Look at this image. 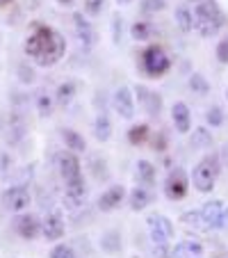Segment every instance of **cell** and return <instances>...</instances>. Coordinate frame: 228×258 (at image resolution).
<instances>
[{
	"mask_svg": "<svg viewBox=\"0 0 228 258\" xmlns=\"http://www.w3.org/2000/svg\"><path fill=\"white\" fill-rule=\"evenodd\" d=\"M130 37L135 41H146L153 37V25H150V21H135L130 28Z\"/></svg>",
	"mask_w": 228,
	"mask_h": 258,
	"instance_id": "24",
	"label": "cell"
},
{
	"mask_svg": "<svg viewBox=\"0 0 228 258\" xmlns=\"http://www.w3.org/2000/svg\"><path fill=\"white\" fill-rule=\"evenodd\" d=\"M123 197H126V187L123 185H112L110 190H105L101 197H98V210L101 213H112L121 206Z\"/></svg>",
	"mask_w": 228,
	"mask_h": 258,
	"instance_id": "11",
	"label": "cell"
},
{
	"mask_svg": "<svg viewBox=\"0 0 228 258\" xmlns=\"http://www.w3.org/2000/svg\"><path fill=\"white\" fill-rule=\"evenodd\" d=\"M146 224H148V229H150V240H153V244H167L169 238L174 235V224H171L165 215H150V217L146 219Z\"/></svg>",
	"mask_w": 228,
	"mask_h": 258,
	"instance_id": "5",
	"label": "cell"
},
{
	"mask_svg": "<svg viewBox=\"0 0 228 258\" xmlns=\"http://www.w3.org/2000/svg\"><path fill=\"white\" fill-rule=\"evenodd\" d=\"M189 89L196 92L199 96H205V94L210 92V83L201 76V73H192V78H189Z\"/></svg>",
	"mask_w": 228,
	"mask_h": 258,
	"instance_id": "29",
	"label": "cell"
},
{
	"mask_svg": "<svg viewBox=\"0 0 228 258\" xmlns=\"http://www.w3.org/2000/svg\"><path fill=\"white\" fill-rule=\"evenodd\" d=\"M117 3H121V5H128V3H132V0H117Z\"/></svg>",
	"mask_w": 228,
	"mask_h": 258,
	"instance_id": "44",
	"label": "cell"
},
{
	"mask_svg": "<svg viewBox=\"0 0 228 258\" xmlns=\"http://www.w3.org/2000/svg\"><path fill=\"white\" fill-rule=\"evenodd\" d=\"M103 5H105V0H85V12L89 16H98L103 12Z\"/></svg>",
	"mask_w": 228,
	"mask_h": 258,
	"instance_id": "33",
	"label": "cell"
},
{
	"mask_svg": "<svg viewBox=\"0 0 228 258\" xmlns=\"http://www.w3.org/2000/svg\"><path fill=\"white\" fill-rule=\"evenodd\" d=\"M153 258H169V251L165 249V244H156V249H153Z\"/></svg>",
	"mask_w": 228,
	"mask_h": 258,
	"instance_id": "39",
	"label": "cell"
},
{
	"mask_svg": "<svg viewBox=\"0 0 228 258\" xmlns=\"http://www.w3.org/2000/svg\"><path fill=\"white\" fill-rule=\"evenodd\" d=\"M137 101H139V105L144 107L146 112L150 114V117H158L162 110V96L156 92H150L148 87H144V85H137Z\"/></svg>",
	"mask_w": 228,
	"mask_h": 258,
	"instance_id": "10",
	"label": "cell"
},
{
	"mask_svg": "<svg viewBox=\"0 0 228 258\" xmlns=\"http://www.w3.org/2000/svg\"><path fill=\"white\" fill-rule=\"evenodd\" d=\"M128 201H130V208L132 210H144L150 206V201H153V195H150L146 187H135V190L130 192V197H128Z\"/></svg>",
	"mask_w": 228,
	"mask_h": 258,
	"instance_id": "20",
	"label": "cell"
},
{
	"mask_svg": "<svg viewBox=\"0 0 228 258\" xmlns=\"http://www.w3.org/2000/svg\"><path fill=\"white\" fill-rule=\"evenodd\" d=\"M12 169V156L10 153H0V176Z\"/></svg>",
	"mask_w": 228,
	"mask_h": 258,
	"instance_id": "37",
	"label": "cell"
},
{
	"mask_svg": "<svg viewBox=\"0 0 228 258\" xmlns=\"http://www.w3.org/2000/svg\"><path fill=\"white\" fill-rule=\"evenodd\" d=\"M187 190H189L187 174H185L183 169L169 171V176H167V180H165V195L169 197L171 201H178V199H183V197L187 195Z\"/></svg>",
	"mask_w": 228,
	"mask_h": 258,
	"instance_id": "6",
	"label": "cell"
},
{
	"mask_svg": "<svg viewBox=\"0 0 228 258\" xmlns=\"http://www.w3.org/2000/svg\"><path fill=\"white\" fill-rule=\"evenodd\" d=\"M73 23H75V32H78L80 44H83L85 48H92V46L96 44V30L92 28V23H89L83 14L73 16Z\"/></svg>",
	"mask_w": 228,
	"mask_h": 258,
	"instance_id": "15",
	"label": "cell"
},
{
	"mask_svg": "<svg viewBox=\"0 0 228 258\" xmlns=\"http://www.w3.org/2000/svg\"><path fill=\"white\" fill-rule=\"evenodd\" d=\"M112 103H114V110L119 112V117H123V119L135 117V98H132L130 87H119L117 92H114Z\"/></svg>",
	"mask_w": 228,
	"mask_h": 258,
	"instance_id": "8",
	"label": "cell"
},
{
	"mask_svg": "<svg viewBox=\"0 0 228 258\" xmlns=\"http://www.w3.org/2000/svg\"><path fill=\"white\" fill-rule=\"evenodd\" d=\"M176 23H178V28L183 30V32H192L194 19H192V10H189L187 5H180L178 10H176Z\"/></svg>",
	"mask_w": 228,
	"mask_h": 258,
	"instance_id": "25",
	"label": "cell"
},
{
	"mask_svg": "<svg viewBox=\"0 0 228 258\" xmlns=\"http://www.w3.org/2000/svg\"><path fill=\"white\" fill-rule=\"evenodd\" d=\"M171 119H174V126L178 133H189V126H192V114H189V107L185 105L183 101L174 103L171 107Z\"/></svg>",
	"mask_w": 228,
	"mask_h": 258,
	"instance_id": "17",
	"label": "cell"
},
{
	"mask_svg": "<svg viewBox=\"0 0 228 258\" xmlns=\"http://www.w3.org/2000/svg\"><path fill=\"white\" fill-rule=\"evenodd\" d=\"M59 5H64V7H68V5H73V3H75V0H57Z\"/></svg>",
	"mask_w": 228,
	"mask_h": 258,
	"instance_id": "42",
	"label": "cell"
},
{
	"mask_svg": "<svg viewBox=\"0 0 228 258\" xmlns=\"http://www.w3.org/2000/svg\"><path fill=\"white\" fill-rule=\"evenodd\" d=\"M192 19H194V30H199L201 37H214L223 25V16L212 0H199L192 7Z\"/></svg>",
	"mask_w": 228,
	"mask_h": 258,
	"instance_id": "2",
	"label": "cell"
},
{
	"mask_svg": "<svg viewBox=\"0 0 228 258\" xmlns=\"http://www.w3.org/2000/svg\"><path fill=\"white\" fill-rule=\"evenodd\" d=\"M201 213H203V217H205L210 229H217L219 219H221V213H223V204L221 201H208V204L201 208Z\"/></svg>",
	"mask_w": 228,
	"mask_h": 258,
	"instance_id": "18",
	"label": "cell"
},
{
	"mask_svg": "<svg viewBox=\"0 0 228 258\" xmlns=\"http://www.w3.org/2000/svg\"><path fill=\"white\" fill-rule=\"evenodd\" d=\"M180 219H183L185 226H189V229H194V231H210V226L201 210H187V213L180 215Z\"/></svg>",
	"mask_w": 228,
	"mask_h": 258,
	"instance_id": "19",
	"label": "cell"
},
{
	"mask_svg": "<svg viewBox=\"0 0 228 258\" xmlns=\"http://www.w3.org/2000/svg\"><path fill=\"white\" fill-rule=\"evenodd\" d=\"M66 50V41L57 30L48 28V25H37L32 34L25 41V53L39 64V67H53L64 57Z\"/></svg>",
	"mask_w": 228,
	"mask_h": 258,
	"instance_id": "1",
	"label": "cell"
},
{
	"mask_svg": "<svg viewBox=\"0 0 228 258\" xmlns=\"http://www.w3.org/2000/svg\"><path fill=\"white\" fill-rule=\"evenodd\" d=\"M14 229H16V233L25 240H34L41 233V224L34 215H19L14 222Z\"/></svg>",
	"mask_w": 228,
	"mask_h": 258,
	"instance_id": "12",
	"label": "cell"
},
{
	"mask_svg": "<svg viewBox=\"0 0 228 258\" xmlns=\"http://www.w3.org/2000/svg\"><path fill=\"white\" fill-rule=\"evenodd\" d=\"M148 133H150V128L146 126V123H139V126H132L130 131H128V140H130V144L139 146L148 140Z\"/></svg>",
	"mask_w": 228,
	"mask_h": 258,
	"instance_id": "27",
	"label": "cell"
},
{
	"mask_svg": "<svg viewBox=\"0 0 228 258\" xmlns=\"http://www.w3.org/2000/svg\"><path fill=\"white\" fill-rule=\"evenodd\" d=\"M94 137L98 142H107L112 137V121L107 119V114H98L94 121Z\"/></svg>",
	"mask_w": 228,
	"mask_h": 258,
	"instance_id": "22",
	"label": "cell"
},
{
	"mask_svg": "<svg viewBox=\"0 0 228 258\" xmlns=\"http://www.w3.org/2000/svg\"><path fill=\"white\" fill-rule=\"evenodd\" d=\"M64 231H66V226H64V219L59 213H50L48 217L44 219V224H41V233H44V238L50 240V242L64 238Z\"/></svg>",
	"mask_w": 228,
	"mask_h": 258,
	"instance_id": "14",
	"label": "cell"
},
{
	"mask_svg": "<svg viewBox=\"0 0 228 258\" xmlns=\"http://www.w3.org/2000/svg\"><path fill=\"white\" fill-rule=\"evenodd\" d=\"M62 140H64V144H66L71 151H75V153H83L85 149H87L85 137L80 135V133L71 131V128H64V131H62Z\"/></svg>",
	"mask_w": 228,
	"mask_h": 258,
	"instance_id": "21",
	"label": "cell"
},
{
	"mask_svg": "<svg viewBox=\"0 0 228 258\" xmlns=\"http://www.w3.org/2000/svg\"><path fill=\"white\" fill-rule=\"evenodd\" d=\"M208 121L210 126H221L223 123V112H221V107H212L208 112Z\"/></svg>",
	"mask_w": 228,
	"mask_h": 258,
	"instance_id": "35",
	"label": "cell"
},
{
	"mask_svg": "<svg viewBox=\"0 0 228 258\" xmlns=\"http://www.w3.org/2000/svg\"><path fill=\"white\" fill-rule=\"evenodd\" d=\"M165 0H141V12L144 14H156V12L165 10Z\"/></svg>",
	"mask_w": 228,
	"mask_h": 258,
	"instance_id": "31",
	"label": "cell"
},
{
	"mask_svg": "<svg viewBox=\"0 0 228 258\" xmlns=\"http://www.w3.org/2000/svg\"><path fill=\"white\" fill-rule=\"evenodd\" d=\"M141 69H144L146 76H150V78H160V76H165L171 69V57L160 46H148L141 53Z\"/></svg>",
	"mask_w": 228,
	"mask_h": 258,
	"instance_id": "4",
	"label": "cell"
},
{
	"mask_svg": "<svg viewBox=\"0 0 228 258\" xmlns=\"http://www.w3.org/2000/svg\"><path fill=\"white\" fill-rule=\"evenodd\" d=\"M37 110H39L41 117H50V112H53V98L46 92L37 94Z\"/></svg>",
	"mask_w": 228,
	"mask_h": 258,
	"instance_id": "30",
	"label": "cell"
},
{
	"mask_svg": "<svg viewBox=\"0 0 228 258\" xmlns=\"http://www.w3.org/2000/svg\"><path fill=\"white\" fill-rule=\"evenodd\" d=\"M217 229L228 231V206H223V213H221V219H219V226H217Z\"/></svg>",
	"mask_w": 228,
	"mask_h": 258,
	"instance_id": "40",
	"label": "cell"
},
{
	"mask_svg": "<svg viewBox=\"0 0 228 258\" xmlns=\"http://www.w3.org/2000/svg\"><path fill=\"white\" fill-rule=\"evenodd\" d=\"M226 98H228V89H226Z\"/></svg>",
	"mask_w": 228,
	"mask_h": 258,
	"instance_id": "45",
	"label": "cell"
},
{
	"mask_svg": "<svg viewBox=\"0 0 228 258\" xmlns=\"http://www.w3.org/2000/svg\"><path fill=\"white\" fill-rule=\"evenodd\" d=\"M137 178H139L144 185H153V183H156V167L150 165L148 160H139L137 162Z\"/></svg>",
	"mask_w": 228,
	"mask_h": 258,
	"instance_id": "26",
	"label": "cell"
},
{
	"mask_svg": "<svg viewBox=\"0 0 228 258\" xmlns=\"http://www.w3.org/2000/svg\"><path fill=\"white\" fill-rule=\"evenodd\" d=\"M10 3H12V0H0V7H7Z\"/></svg>",
	"mask_w": 228,
	"mask_h": 258,
	"instance_id": "43",
	"label": "cell"
},
{
	"mask_svg": "<svg viewBox=\"0 0 228 258\" xmlns=\"http://www.w3.org/2000/svg\"><path fill=\"white\" fill-rule=\"evenodd\" d=\"M214 55H217V59L221 64H228V37L217 44V48H214Z\"/></svg>",
	"mask_w": 228,
	"mask_h": 258,
	"instance_id": "34",
	"label": "cell"
},
{
	"mask_svg": "<svg viewBox=\"0 0 228 258\" xmlns=\"http://www.w3.org/2000/svg\"><path fill=\"white\" fill-rule=\"evenodd\" d=\"M203 256V244L196 240H183L169 251V258H201Z\"/></svg>",
	"mask_w": 228,
	"mask_h": 258,
	"instance_id": "16",
	"label": "cell"
},
{
	"mask_svg": "<svg viewBox=\"0 0 228 258\" xmlns=\"http://www.w3.org/2000/svg\"><path fill=\"white\" fill-rule=\"evenodd\" d=\"M57 169H59V174H62L64 180H73V178H78V176H83L78 156L71 151H62L57 156Z\"/></svg>",
	"mask_w": 228,
	"mask_h": 258,
	"instance_id": "9",
	"label": "cell"
},
{
	"mask_svg": "<svg viewBox=\"0 0 228 258\" xmlns=\"http://www.w3.org/2000/svg\"><path fill=\"white\" fill-rule=\"evenodd\" d=\"M50 258H75V251H73L68 244H57L50 251Z\"/></svg>",
	"mask_w": 228,
	"mask_h": 258,
	"instance_id": "32",
	"label": "cell"
},
{
	"mask_svg": "<svg viewBox=\"0 0 228 258\" xmlns=\"http://www.w3.org/2000/svg\"><path fill=\"white\" fill-rule=\"evenodd\" d=\"M189 144H192V149H210V146H212V133L203 126L194 128V131H192V140H189Z\"/></svg>",
	"mask_w": 228,
	"mask_h": 258,
	"instance_id": "23",
	"label": "cell"
},
{
	"mask_svg": "<svg viewBox=\"0 0 228 258\" xmlns=\"http://www.w3.org/2000/svg\"><path fill=\"white\" fill-rule=\"evenodd\" d=\"M64 183H66V185H64L66 204L71 206V208H78L85 201V197H87V185H85L83 176H78V178H73V180H64Z\"/></svg>",
	"mask_w": 228,
	"mask_h": 258,
	"instance_id": "13",
	"label": "cell"
},
{
	"mask_svg": "<svg viewBox=\"0 0 228 258\" xmlns=\"http://www.w3.org/2000/svg\"><path fill=\"white\" fill-rule=\"evenodd\" d=\"M219 158H223V162H226V165H228V144L223 146V151H221V156H219Z\"/></svg>",
	"mask_w": 228,
	"mask_h": 258,
	"instance_id": "41",
	"label": "cell"
},
{
	"mask_svg": "<svg viewBox=\"0 0 228 258\" xmlns=\"http://www.w3.org/2000/svg\"><path fill=\"white\" fill-rule=\"evenodd\" d=\"M112 28H114V44H119L121 41V16H114V21H112Z\"/></svg>",
	"mask_w": 228,
	"mask_h": 258,
	"instance_id": "38",
	"label": "cell"
},
{
	"mask_svg": "<svg viewBox=\"0 0 228 258\" xmlns=\"http://www.w3.org/2000/svg\"><path fill=\"white\" fill-rule=\"evenodd\" d=\"M73 96H75V83L66 80V83H62L57 87V103L59 105H68V103L73 101Z\"/></svg>",
	"mask_w": 228,
	"mask_h": 258,
	"instance_id": "28",
	"label": "cell"
},
{
	"mask_svg": "<svg viewBox=\"0 0 228 258\" xmlns=\"http://www.w3.org/2000/svg\"><path fill=\"white\" fill-rule=\"evenodd\" d=\"M3 204L12 213H23L30 206V190L28 185H12L10 190L3 192Z\"/></svg>",
	"mask_w": 228,
	"mask_h": 258,
	"instance_id": "7",
	"label": "cell"
},
{
	"mask_svg": "<svg viewBox=\"0 0 228 258\" xmlns=\"http://www.w3.org/2000/svg\"><path fill=\"white\" fill-rule=\"evenodd\" d=\"M219 169H221V158H219L217 153H210V156L201 158L199 165L192 171V183H194L196 190L203 192V195L212 190L214 180H217V176H219Z\"/></svg>",
	"mask_w": 228,
	"mask_h": 258,
	"instance_id": "3",
	"label": "cell"
},
{
	"mask_svg": "<svg viewBox=\"0 0 228 258\" xmlns=\"http://www.w3.org/2000/svg\"><path fill=\"white\" fill-rule=\"evenodd\" d=\"M19 78H21V83H32V80H34V71L30 67H25V64H21V67H19Z\"/></svg>",
	"mask_w": 228,
	"mask_h": 258,
	"instance_id": "36",
	"label": "cell"
}]
</instances>
